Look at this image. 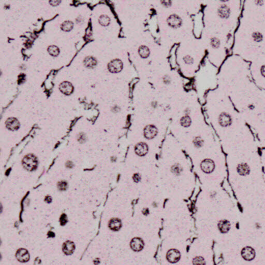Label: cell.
I'll return each mask as SVG.
<instances>
[{
	"mask_svg": "<svg viewBox=\"0 0 265 265\" xmlns=\"http://www.w3.org/2000/svg\"><path fill=\"white\" fill-rule=\"evenodd\" d=\"M121 221L118 219H111L109 223L110 229L114 231L119 230L121 227Z\"/></svg>",
	"mask_w": 265,
	"mask_h": 265,
	"instance_id": "cell-6",
	"label": "cell"
},
{
	"mask_svg": "<svg viewBox=\"0 0 265 265\" xmlns=\"http://www.w3.org/2000/svg\"><path fill=\"white\" fill-rule=\"evenodd\" d=\"M73 22L70 20H68L63 22L61 26V29L63 31L69 32L73 28Z\"/></svg>",
	"mask_w": 265,
	"mask_h": 265,
	"instance_id": "cell-8",
	"label": "cell"
},
{
	"mask_svg": "<svg viewBox=\"0 0 265 265\" xmlns=\"http://www.w3.org/2000/svg\"><path fill=\"white\" fill-rule=\"evenodd\" d=\"M61 224H64V223H65L66 222V217L65 215H63L62 216H61Z\"/></svg>",
	"mask_w": 265,
	"mask_h": 265,
	"instance_id": "cell-14",
	"label": "cell"
},
{
	"mask_svg": "<svg viewBox=\"0 0 265 265\" xmlns=\"http://www.w3.org/2000/svg\"><path fill=\"white\" fill-rule=\"evenodd\" d=\"M139 53L141 57L143 58H146L149 55V50L146 46H141L139 48Z\"/></svg>",
	"mask_w": 265,
	"mask_h": 265,
	"instance_id": "cell-10",
	"label": "cell"
},
{
	"mask_svg": "<svg viewBox=\"0 0 265 265\" xmlns=\"http://www.w3.org/2000/svg\"><path fill=\"white\" fill-rule=\"evenodd\" d=\"M60 90L63 93L69 95L73 91V87L70 82H63L60 86Z\"/></svg>",
	"mask_w": 265,
	"mask_h": 265,
	"instance_id": "cell-4",
	"label": "cell"
},
{
	"mask_svg": "<svg viewBox=\"0 0 265 265\" xmlns=\"http://www.w3.org/2000/svg\"><path fill=\"white\" fill-rule=\"evenodd\" d=\"M84 64L87 68H93L96 66L97 61L93 57H88L84 59Z\"/></svg>",
	"mask_w": 265,
	"mask_h": 265,
	"instance_id": "cell-7",
	"label": "cell"
},
{
	"mask_svg": "<svg viewBox=\"0 0 265 265\" xmlns=\"http://www.w3.org/2000/svg\"><path fill=\"white\" fill-rule=\"evenodd\" d=\"M61 1H49V3L51 4V5L57 6L58 5L59 3H61Z\"/></svg>",
	"mask_w": 265,
	"mask_h": 265,
	"instance_id": "cell-13",
	"label": "cell"
},
{
	"mask_svg": "<svg viewBox=\"0 0 265 265\" xmlns=\"http://www.w3.org/2000/svg\"><path fill=\"white\" fill-rule=\"evenodd\" d=\"M243 256H244L245 258H248L249 259L250 258L252 257L253 256V252L252 250L249 251V249H247V250L244 251L243 252Z\"/></svg>",
	"mask_w": 265,
	"mask_h": 265,
	"instance_id": "cell-12",
	"label": "cell"
},
{
	"mask_svg": "<svg viewBox=\"0 0 265 265\" xmlns=\"http://www.w3.org/2000/svg\"><path fill=\"white\" fill-rule=\"evenodd\" d=\"M24 163L26 168L28 169H33L36 166L37 162L35 157L31 156H27L24 159Z\"/></svg>",
	"mask_w": 265,
	"mask_h": 265,
	"instance_id": "cell-3",
	"label": "cell"
},
{
	"mask_svg": "<svg viewBox=\"0 0 265 265\" xmlns=\"http://www.w3.org/2000/svg\"><path fill=\"white\" fill-rule=\"evenodd\" d=\"M48 51L52 57H56L60 53V50L57 46L55 45H51L48 48Z\"/></svg>",
	"mask_w": 265,
	"mask_h": 265,
	"instance_id": "cell-9",
	"label": "cell"
},
{
	"mask_svg": "<svg viewBox=\"0 0 265 265\" xmlns=\"http://www.w3.org/2000/svg\"><path fill=\"white\" fill-rule=\"evenodd\" d=\"M122 67V63L119 59H114L111 61L108 64V70L113 73H116L121 71Z\"/></svg>",
	"mask_w": 265,
	"mask_h": 265,
	"instance_id": "cell-1",
	"label": "cell"
},
{
	"mask_svg": "<svg viewBox=\"0 0 265 265\" xmlns=\"http://www.w3.org/2000/svg\"><path fill=\"white\" fill-rule=\"evenodd\" d=\"M63 251L66 255L72 254L75 250V245L73 242L68 241L64 243L63 245Z\"/></svg>",
	"mask_w": 265,
	"mask_h": 265,
	"instance_id": "cell-5",
	"label": "cell"
},
{
	"mask_svg": "<svg viewBox=\"0 0 265 265\" xmlns=\"http://www.w3.org/2000/svg\"><path fill=\"white\" fill-rule=\"evenodd\" d=\"M110 22V19L106 15L101 16L99 18V23L103 26H107Z\"/></svg>",
	"mask_w": 265,
	"mask_h": 265,
	"instance_id": "cell-11",
	"label": "cell"
},
{
	"mask_svg": "<svg viewBox=\"0 0 265 265\" xmlns=\"http://www.w3.org/2000/svg\"><path fill=\"white\" fill-rule=\"evenodd\" d=\"M29 254L26 249H20L17 252V259L20 262H26L29 260Z\"/></svg>",
	"mask_w": 265,
	"mask_h": 265,
	"instance_id": "cell-2",
	"label": "cell"
}]
</instances>
